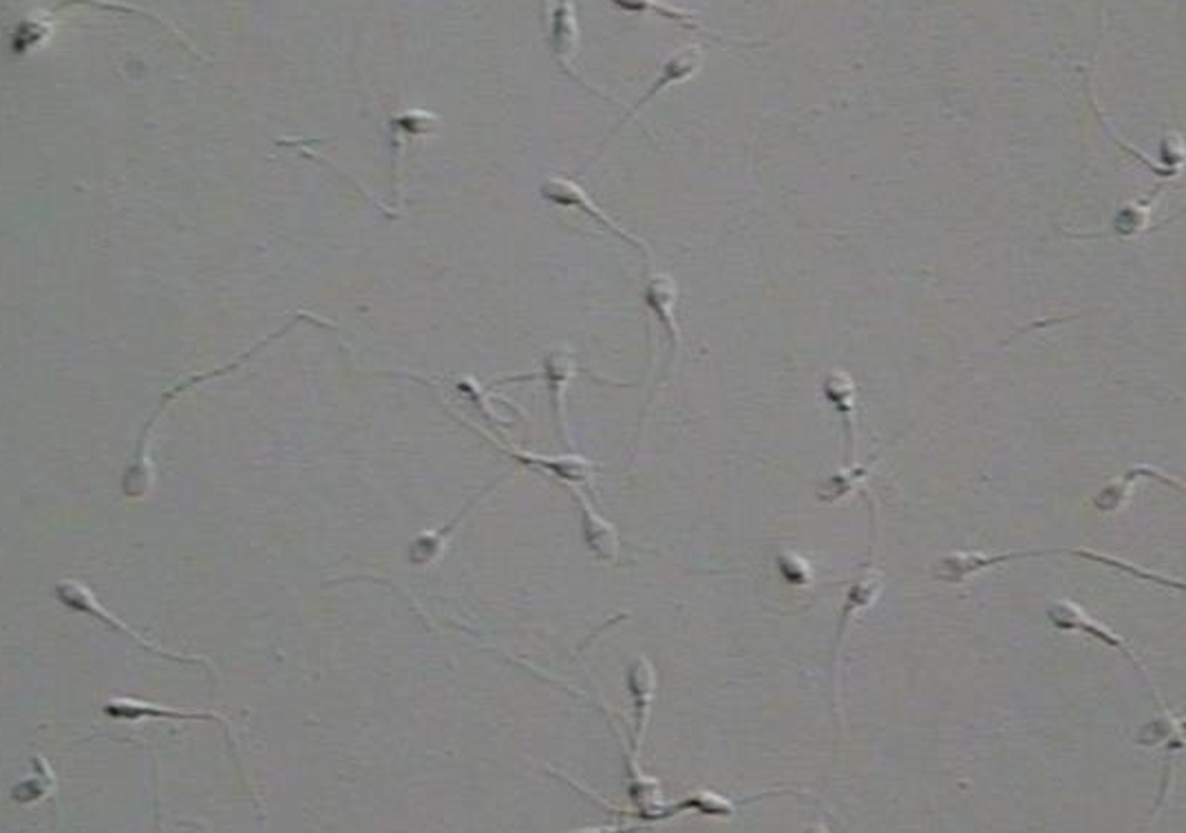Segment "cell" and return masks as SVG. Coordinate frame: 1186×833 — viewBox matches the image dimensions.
I'll use <instances>...</instances> for the list:
<instances>
[{
  "label": "cell",
  "instance_id": "16",
  "mask_svg": "<svg viewBox=\"0 0 1186 833\" xmlns=\"http://www.w3.org/2000/svg\"><path fill=\"white\" fill-rule=\"evenodd\" d=\"M778 568L783 573V577L790 582V584H808L811 582V570H808V564L802 559V557H795V555H781L778 557Z\"/></svg>",
  "mask_w": 1186,
  "mask_h": 833
},
{
  "label": "cell",
  "instance_id": "15",
  "mask_svg": "<svg viewBox=\"0 0 1186 833\" xmlns=\"http://www.w3.org/2000/svg\"><path fill=\"white\" fill-rule=\"evenodd\" d=\"M617 7L626 9V11H643V13H657L661 18H670V20H677L681 22L683 27H690V29H697L699 31V24L694 22V16L692 11H679V9H672L668 4H661V2H615Z\"/></svg>",
  "mask_w": 1186,
  "mask_h": 833
},
{
  "label": "cell",
  "instance_id": "10",
  "mask_svg": "<svg viewBox=\"0 0 1186 833\" xmlns=\"http://www.w3.org/2000/svg\"><path fill=\"white\" fill-rule=\"evenodd\" d=\"M628 688H630V695H632V701H635V717H637V750L641 748V741H643V734H646V723H648V714H650V703H652V697H654V690H657V679H654V670H652V664L646 661V659H639L630 670H628Z\"/></svg>",
  "mask_w": 1186,
  "mask_h": 833
},
{
  "label": "cell",
  "instance_id": "4",
  "mask_svg": "<svg viewBox=\"0 0 1186 833\" xmlns=\"http://www.w3.org/2000/svg\"><path fill=\"white\" fill-rule=\"evenodd\" d=\"M548 42H550V51H553V58L555 62L559 64V69L570 75L573 80H577L581 86L590 89L586 84V80L575 71L573 62H575V55H577V49H579V24H577V13H575V2H555L553 4V11H550V33H548ZM592 93L606 97L610 102V97L597 89H590Z\"/></svg>",
  "mask_w": 1186,
  "mask_h": 833
},
{
  "label": "cell",
  "instance_id": "14",
  "mask_svg": "<svg viewBox=\"0 0 1186 833\" xmlns=\"http://www.w3.org/2000/svg\"><path fill=\"white\" fill-rule=\"evenodd\" d=\"M104 712L111 717V719H128V721H135V719H142V717H166V719H217L215 714H186V712H177V710H159V708H151V706H144V703H133V701H113L104 708Z\"/></svg>",
  "mask_w": 1186,
  "mask_h": 833
},
{
  "label": "cell",
  "instance_id": "2",
  "mask_svg": "<svg viewBox=\"0 0 1186 833\" xmlns=\"http://www.w3.org/2000/svg\"><path fill=\"white\" fill-rule=\"evenodd\" d=\"M539 195L542 199H546L548 204L553 206H561V208H570V210H579L584 213L586 217H590L597 226H601L604 230H608L610 235L619 237L623 244L637 248L643 257H652V250L650 246L639 239L637 235L623 230L612 217H608L597 204H592V199L584 193V188L579 184H575L573 179L568 177H548L542 188H539Z\"/></svg>",
  "mask_w": 1186,
  "mask_h": 833
},
{
  "label": "cell",
  "instance_id": "5",
  "mask_svg": "<svg viewBox=\"0 0 1186 833\" xmlns=\"http://www.w3.org/2000/svg\"><path fill=\"white\" fill-rule=\"evenodd\" d=\"M575 374H577V363H575L573 352L566 348L550 350L544 357L542 372L537 374L548 388L557 433L566 446H570V433H568V422H566V390L570 381L575 379Z\"/></svg>",
  "mask_w": 1186,
  "mask_h": 833
},
{
  "label": "cell",
  "instance_id": "6",
  "mask_svg": "<svg viewBox=\"0 0 1186 833\" xmlns=\"http://www.w3.org/2000/svg\"><path fill=\"white\" fill-rule=\"evenodd\" d=\"M701 62H703V49H699V47H685V49L672 53V55L663 62L661 73L657 75V80H654V82L650 84V89L635 102V106L628 109L626 117L615 126L612 133H617L628 120H635V117L639 115V111H641L646 104H650L663 89H668V86H672V84H677V82H683V80L692 78V75L699 71ZM612 133H610V135H612Z\"/></svg>",
  "mask_w": 1186,
  "mask_h": 833
},
{
  "label": "cell",
  "instance_id": "9",
  "mask_svg": "<svg viewBox=\"0 0 1186 833\" xmlns=\"http://www.w3.org/2000/svg\"><path fill=\"white\" fill-rule=\"evenodd\" d=\"M577 500L581 508V528H584V539L588 548L604 562L615 559L619 553V539H617L615 528L590 506L586 495L577 493Z\"/></svg>",
  "mask_w": 1186,
  "mask_h": 833
},
{
  "label": "cell",
  "instance_id": "12",
  "mask_svg": "<svg viewBox=\"0 0 1186 833\" xmlns=\"http://www.w3.org/2000/svg\"><path fill=\"white\" fill-rule=\"evenodd\" d=\"M824 397L828 403L839 412V416L846 422V438H848V460L853 455V416H855V388L850 379L844 372H831L824 381Z\"/></svg>",
  "mask_w": 1186,
  "mask_h": 833
},
{
  "label": "cell",
  "instance_id": "13",
  "mask_svg": "<svg viewBox=\"0 0 1186 833\" xmlns=\"http://www.w3.org/2000/svg\"><path fill=\"white\" fill-rule=\"evenodd\" d=\"M879 588H881V579L877 573H868V575H862L848 590L846 595V604L842 608V621H839V633H837V641L842 639L844 630L848 628V624L853 621V615L866 606H870V601L879 595Z\"/></svg>",
  "mask_w": 1186,
  "mask_h": 833
},
{
  "label": "cell",
  "instance_id": "3",
  "mask_svg": "<svg viewBox=\"0 0 1186 833\" xmlns=\"http://www.w3.org/2000/svg\"><path fill=\"white\" fill-rule=\"evenodd\" d=\"M1048 619H1050L1052 626H1054L1056 630H1061V633H1083V635H1090V637H1094L1096 641L1105 644L1107 648L1118 650V652H1121V655H1123V657H1125L1138 672H1141V677L1147 681V686L1154 690L1152 679L1147 677L1145 668H1143L1141 661L1136 659V655H1134V650L1130 648V644H1125V639H1121L1118 635H1114L1112 630H1107L1105 626H1101L1099 621H1094L1083 608H1079V606L1072 604V601H1054V604L1048 608ZM1154 692H1156V690H1154ZM1156 697L1161 699L1158 692H1156Z\"/></svg>",
  "mask_w": 1186,
  "mask_h": 833
},
{
  "label": "cell",
  "instance_id": "11",
  "mask_svg": "<svg viewBox=\"0 0 1186 833\" xmlns=\"http://www.w3.org/2000/svg\"><path fill=\"white\" fill-rule=\"evenodd\" d=\"M513 455L524 464V466H533V469H542L546 473H553L555 477H561V480H568V482H584L590 477L592 473V464L579 455H561V457H539L535 453H522V451H513Z\"/></svg>",
  "mask_w": 1186,
  "mask_h": 833
},
{
  "label": "cell",
  "instance_id": "1",
  "mask_svg": "<svg viewBox=\"0 0 1186 833\" xmlns=\"http://www.w3.org/2000/svg\"><path fill=\"white\" fill-rule=\"evenodd\" d=\"M1048 555H1072V557L1099 562V564H1103L1107 568H1118V570H1123V573H1127L1130 577H1136V579H1145V582H1152L1156 586H1169L1174 590H1185L1183 582L1161 577L1156 573H1149V570H1143V568H1138L1134 564H1127L1125 559H1116V557H1110V555H1103V553H1096V551H1087V548H1048V551L1030 548V551H1008V553H999V555L952 553L948 557H941L932 566V577L939 579V582H948V584H961V582L970 579L972 575H977L981 570H988V568H992L997 564H1008V562H1014V559H1030V557H1048Z\"/></svg>",
  "mask_w": 1186,
  "mask_h": 833
},
{
  "label": "cell",
  "instance_id": "8",
  "mask_svg": "<svg viewBox=\"0 0 1186 833\" xmlns=\"http://www.w3.org/2000/svg\"><path fill=\"white\" fill-rule=\"evenodd\" d=\"M55 593H58L60 601H62V604H66L69 608H73V610H80V613H86V615H93V617H97V619H104V621H106V624H109L111 628H115V630H122L124 635H128L131 639H135L137 644H142V646H144L146 650H153V652H157V655H162V657H168V659H177V661H199L197 657H177V655H166V652L157 650V648H155L153 644H146V641H144L142 637H137L135 633H131V630H128V628H126V626H124L122 621L113 619V617H111V615H109V613H106L104 608H97V604H95L93 595H91V593H89V590H86V588H84L82 584H78V582H62V584H58Z\"/></svg>",
  "mask_w": 1186,
  "mask_h": 833
},
{
  "label": "cell",
  "instance_id": "7",
  "mask_svg": "<svg viewBox=\"0 0 1186 833\" xmlns=\"http://www.w3.org/2000/svg\"><path fill=\"white\" fill-rule=\"evenodd\" d=\"M643 301L648 310L657 317L663 332H668L672 350L677 352L681 346V330H679L677 315H674V308L679 301V290H677L674 279L670 275H652L646 284Z\"/></svg>",
  "mask_w": 1186,
  "mask_h": 833
}]
</instances>
